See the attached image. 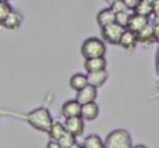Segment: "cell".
Listing matches in <instances>:
<instances>
[{
	"mask_svg": "<svg viewBox=\"0 0 159 148\" xmlns=\"http://www.w3.org/2000/svg\"><path fill=\"white\" fill-rule=\"evenodd\" d=\"M97 98V88L91 86V85H86L83 88H81L80 91L76 92V101L80 104H84V103H89V102H94Z\"/></svg>",
	"mask_w": 159,
	"mask_h": 148,
	"instance_id": "cell-7",
	"label": "cell"
},
{
	"mask_svg": "<svg viewBox=\"0 0 159 148\" xmlns=\"http://www.w3.org/2000/svg\"><path fill=\"white\" fill-rule=\"evenodd\" d=\"M83 148H104L103 139L98 134H89L83 139Z\"/></svg>",
	"mask_w": 159,
	"mask_h": 148,
	"instance_id": "cell-17",
	"label": "cell"
},
{
	"mask_svg": "<svg viewBox=\"0 0 159 148\" xmlns=\"http://www.w3.org/2000/svg\"><path fill=\"white\" fill-rule=\"evenodd\" d=\"M70 148H83V146H82V144H80V143H77V142H75Z\"/></svg>",
	"mask_w": 159,
	"mask_h": 148,
	"instance_id": "cell-29",
	"label": "cell"
},
{
	"mask_svg": "<svg viewBox=\"0 0 159 148\" xmlns=\"http://www.w3.org/2000/svg\"><path fill=\"white\" fill-rule=\"evenodd\" d=\"M86 77H87L88 85H91L96 88H99L107 82L109 73L107 70H101V71H94V72H87Z\"/></svg>",
	"mask_w": 159,
	"mask_h": 148,
	"instance_id": "cell-10",
	"label": "cell"
},
{
	"mask_svg": "<svg viewBox=\"0 0 159 148\" xmlns=\"http://www.w3.org/2000/svg\"><path fill=\"white\" fill-rule=\"evenodd\" d=\"M135 35H137L138 44H152L154 41V39H153V25L148 24L144 29H142Z\"/></svg>",
	"mask_w": 159,
	"mask_h": 148,
	"instance_id": "cell-16",
	"label": "cell"
},
{
	"mask_svg": "<svg viewBox=\"0 0 159 148\" xmlns=\"http://www.w3.org/2000/svg\"><path fill=\"white\" fill-rule=\"evenodd\" d=\"M152 1L153 0H139L138 5H137V7L134 9L133 12L149 17L150 15H153V11H152Z\"/></svg>",
	"mask_w": 159,
	"mask_h": 148,
	"instance_id": "cell-19",
	"label": "cell"
},
{
	"mask_svg": "<svg viewBox=\"0 0 159 148\" xmlns=\"http://www.w3.org/2000/svg\"><path fill=\"white\" fill-rule=\"evenodd\" d=\"M99 116V106L97 104V102H89V103H84L81 104V113L80 117L83 121H88L92 122L94 119H97Z\"/></svg>",
	"mask_w": 159,
	"mask_h": 148,
	"instance_id": "cell-8",
	"label": "cell"
},
{
	"mask_svg": "<svg viewBox=\"0 0 159 148\" xmlns=\"http://www.w3.org/2000/svg\"><path fill=\"white\" fill-rule=\"evenodd\" d=\"M56 142L58 143V146H60L61 148H70V147L76 142V138H75L72 134H70L68 132H65Z\"/></svg>",
	"mask_w": 159,
	"mask_h": 148,
	"instance_id": "cell-20",
	"label": "cell"
},
{
	"mask_svg": "<svg viewBox=\"0 0 159 148\" xmlns=\"http://www.w3.org/2000/svg\"><path fill=\"white\" fill-rule=\"evenodd\" d=\"M114 19H116V14L109 7H104V9L99 10L96 16V21H97V25L99 26V29L113 24Z\"/></svg>",
	"mask_w": 159,
	"mask_h": 148,
	"instance_id": "cell-13",
	"label": "cell"
},
{
	"mask_svg": "<svg viewBox=\"0 0 159 148\" xmlns=\"http://www.w3.org/2000/svg\"><path fill=\"white\" fill-rule=\"evenodd\" d=\"M104 1H106V2L108 4V6H109V5H112V4H113L116 0H104Z\"/></svg>",
	"mask_w": 159,
	"mask_h": 148,
	"instance_id": "cell-32",
	"label": "cell"
},
{
	"mask_svg": "<svg viewBox=\"0 0 159 148\" xmlns=\"http://www.w3.org/2000/svg\"><path fill=\"white\" fill-rule=\"evenodd\" d=\"M25 118L32 128H35L36 131H40V132H45V133L48 132V129L53 122L52 114L46 107H37V108L30 111Z\"/></svg>",
	"mask_w": 159,
	"mask_h": 148,
	"instance_id": "cell-1",
	"label": "cell"
},
{
	"mask_svg": "<svg viewBox=\"0 0 159 148\" xmlns=\"http://www.w3.org/2000/svg\"><path fill=\"white\" fill-rule=\"evenodd\" d=\"M104 148H132V136L124 128H117L109 132L103 141Z\"/></svg>",
	"mask_w": 159,
	"mask_h": 148,
	"instance_id": "cell-2",
	"label": "cell"
},
{
	"mask_svg": "<svg viewBox=\"0 0 159 148\" xmlns=\"http://www.w3.org/2000/svg\"><path fill=\"white\" fill-rule=\"evenodd\" d=\"M65 129L66 132H68L70 134H72L75 138L80 137L83 134L84 131V121L78 116V117H71V118H66L65 119Z\"/></svg>",
	"mask_w": 159,
	"mask_h": 148,
	"instance_id": "cell-5",
	"label": "cell"
},
{
	"mask_svg": "<svg viewBox=\"0 0 159 148\" xmlns=\"http://www.w3.org/2000/svg\"><path fill=\"white\" fill-rule=\"evenodd\" d=\"M5 1H10V0H5Z\"/></svg>",
	"mask_w": 159,
	"mask_h": 148,
	"instance_id": "cell-33",
	"label": "cell"
},
{
	"mask_svg": "<svg viewBox=\"0 0 159 148\" xmlns=\"http://www.w3.org/2000/svg\"><path fill=\"white\" fill-rule=\"evenodd\" d=\"M106 51V42L98 37H87L81 45V55L84 60L93 57H104Z\"/></svg>",
	"mask_w": 159,
	"mask_h": 148,
	"instance_id": "cell-3",
	"label": "cell"
},
{
	"mask_svg": "<svg viewBox=\"0 0 159 148\" xmlns=\"http://www.w3.org/2000/svg\"><path fill=\"white\" fill-rule=\"evenodd\" d=\"M68 85H70V87H71L75 92H77V91H80L81 88H83L86 85H88V83H87V77H86L84 73L77 72V73H75V75H72V76L70 77Z\"/></svg>",
	"mask_w": 159,
	"mask_h": 148,
	"instance_id": "cell-15",
	"label": "cell"
},
{
	"mask_svg": "<svg viewBox=\"0 0 159 148\" xmlns=\"http://www.w3.org/2000/svg\"><path fill=\"white\" fill-rule=\"evenodd\" d=\"M122 1L129 11H134V9L137 7V5L139 2V0H122Z\"/></svg>",
	"mask_w": 159,
	"mask_h": 148,
	"instance_id": "cell-24",
	"label": "cell"
},
{
	"mask_svg": "<svg viewBox=\"0 0 159 148\" xmlns=\"http://www.w3.org/2000/svg\"><path fill=\"white\" fill-rule=\"evenodd\" d=\"M65 132H66V129H65L63 123L60 122V121H53L47 133H48V136L52 141H57Z\"/></svg>",
	"mask_w": 159,
	"mask_h": 148,
	"instance_id": "cell-18",
	"label": "cell"
},
{
	"mask_svg": "<svg viewBox=\"0 0 159 148\" xmlns=\"http://www.w3.org/2000/svg\"><path fill=\"white\" fill-rule=\"evenodd\" d=\"M81 113V104L76 99H68L61 106V116L66 118L78 117Z\"/></svg>",
	"mask_w": 159,
	"mask_h": 148,
	"instance_id": "cell-11",
	"label": "cell"
},
{
	"mask_svg": "<svg viewBox=\"0 0 159 148\" xmlns=\"http://www.w3.org/2000/svg\"><path fill=\"white\" fill-rule=\"evenodd\" d=\"M114 14H118V12H122V11H125V10H128L127 7H125V5L123 4V1L122 0H116L112 5H109L108 6Z\"/></svg>",
	"mask_w": 159,
	"mask_h": 148,
	"instance_id": "cell-23",
	"label": "cell"
},
{
	"mask_svg": "<svg viewBox=\"0 0 159 148\" xmlns=\"http://www.w3.org/2000/svg\"><path fill=\"white\" fill-rule=\"evenodd\" d=\"M132 148H148V147L144 144H135V146H132Z\"/></svg>",
	"mask_w": 159,
	"mask_h": 148,
	"instance_id": "cell-31",
	"label": "cell"
},
{
	"mask_svg": "<svg viewBox=\"0 0 159 148\" xmlns=\"http://www.w3.org/2000/svg\"><path fill=\"white\" fill-rule=\"evenodd\" d=\"M22 20H24V15L19 10L11 9V11L7 14V16L4 19V21L0 25L7 30H17L21 26Z\"/></svg>",
	"mask_w": 159,
	"mask_h": 148,
	"instance_id": "cell-6",
	"label": "cell"
},
{
	"mask_svg": "<svg viewBox=\"0 0 159 148\" xmlns=\"http://www.w3.org/2000/svg\"><path fill=\"white\" fill-rule=\"evenodd\" d=\"M152 11H153L154 16L159 15V0H153L152 1Z\"/></svg>",
	"mask_w": 159,
	"mask_h": 148,
	"instance_id": "cell-25",
	"label": "cell"
},
{
	"mask_svg": "<svg viewBox=\"0 0 159 148\" xmlns=\"http://www.w3.org/2000/svg\"><path fill=\"white\" fill-rule=\"evenodd\" d=\"M153 25H159V15L154 16V19H153Z\"/></svg>",
	"mask_w": 159,
	"mask_h": 148,
	"instance_id": "cell-30",
	"label": "cell"
},
{
	"mask_svg": "<svg viewBox=\"0 0 159 148\" xmlns=\"http://www.w3.org/2000/svg\"><path fill=\"white\" fill-rule=\"evenodd\" d=\"M148 24H149V17L135 14V12H132L130 17H129V21H128V25H127V30L137 34L142 29H144Z\"/></svg>",
	"mask_w": 159,
	"mask_h": 148,
	"instance_id": "cell-9",
	"label": "cell"
},
{
	"mask_svg": "<svg viewBox=\"0 0 159 148\" xmlns=\"http://www.w3.org/2000/svg\"><path fill=\"white\" fill-rule=\"evenodd\" d=\"M46 148H61V147L58 146V143H57L56 141L50 139V141H48V143L46 144Z\"/></svg>",
	"mask_w": 159,
	"mask_h": 148,
	"instance_id": "cell-27",
	"label": "cell"
},
{
	"mask_svg": "<svg viewBox=\"0 0 159 148\" xmlns=\"http://www.w3.org/2000/svg\"><path fill=\"white\" fill-rule=\"evenodd\" d=\"M157 73L159 75V50L157 52Z\"/></svg>",
	"mask_w": 159,
	"mask_h": 148,
	"instance_id": "cell-28",
	"label": "cell"
},
{
	"mask_svg": "<svg viewBox=\"0 0 159 148\" xmlns=\"http://www.w3.org/2000/svg\"><path fill=\"white\" fill-rule=\"evenodd\" d=\"M133 11H129V10H125V11H122V12H118L116 14V19H114V22L118 24L119 26L127 29V25H128V21H129V17H130V14Z\"/></svg>",
	"mask_w": 159,
	"mask_h": 148,
	"instance_id": "cell-21",
	"label": "cell"
},
{
	"mask_svg": "<svg viewBox=\"0 0 159 148\" xmlns=\"http://www.w3.org/2000/svg\"><path fill=\"white\" fill-rule=\"evenodd\" d=\"M153 39L154 41L159 42V25H153Z\"/></svg>",
	"mask_w": 159,
	"mask_h": 148,
	"instance_id": "cell-26",
	"label": "cell"
},
{
	"mask_svg": "<svg viewBox=\"0 0 159 148\" xmlns=\"http://www.w3.org/2000/svg\"><path fill=\"white\" fill-rule=\"evenodd\" d=\"M125 29L119 26L118 24L113 22L108 26H104L101 29V35H102V40L107 44H111V45H118L119 42V39L123 34Z\"/></svg>",
	"mask_w": 159,
	"mask_h": 148,
	"instance_id": "cell-4",
	"label": "cell"
},
{
	"mask_svg": "<svg viewBox=\"0 0 159 148\" xmlns=\"http://www.w3.org/2000/svg\"><path fill=\"white\" fill-rule=\"evenodd\" d=\"M119 46H122L123 49L128 50V51H133L135 49V46L138 45V40H137V35L129 30H124L120 39H119V42H118Z\"/></svg>",
	"mask_w": 159,
	"mask_h": 148,
	"instance_id": "cell-12",
	"label": "cell"
},
{
	"mask_svg": "<svg viewBox=\"0 0 159 148\" xmlns=\"http://www.w3.org/2000/svg\"><path fill=\"white\" fill-rule=\"evenodd\" d=\"M11 5L9 4V1L5 0H0V24L4 21V19L7 16V14L11 11Z\"/></svg>",
	"mask_w": 159,
	"mask_h": 148,
	"instance_id": "cell-22",
	"label": "cell"
},
{
	"mask_svg": "<svg viewBox=\"0 0 159 148\" xmlns=\"http://www.w3.org/2000/svg\"><path fill=\"white\" fill-rule=\"evenodd\" d=\"M106 67H107L106 57H93V58L84 60V70L87 72H94V71L106 70Z\"/></svg>",
	"mask_w": 159,
	"mask_h": 148,
	"instance_id": "cell-14",
	"label": "cell"
}]
</instances>
